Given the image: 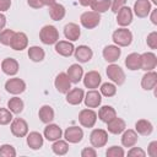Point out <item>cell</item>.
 I'll list each match as a JSON object with an SVG mask.
<instances>
[{"label": "cell", "mask_w": 157, "mask_h": 157, "mask_svg": "<svg viewBox=\"0 0 157 157\" xmlns=\"http://www.w3.org/2000/svg\"><path fill=\"white\" fill-rule=\"evenodd\" d=\"M39 39L43 44H47V45L55 44L59 40V32L54 26L47 25L42 27V29L39 31Z\"/></svg>", "instance_id": "obj_1"}, {"label": "cell", "mask_w": 157, "mask_h": 157, "mask_svg": "<svg viewBox=\"0 0 157 157\" xmlns=\"http://www.w3.org/2000/svg\"><path fill=\"white\" fill-rule=\"evenodd\" d=\"M112 39L118 47H128L132 42V33L128 28L121 27L113 32Z\"/></svg>", "instance_id": "obj_2"}, {"label": "cell", "mask_w": 157, "mask_h": 157, "mask_svg": "<svg viewBox=\"0 0 157 157\" xmlns=\"http://www.w3.org/2000/svg\"><path fill=\"white\" fill-rule=\"evenodd\" d=\"M105 72H107L108 78H110L112 82H114L115 85L120 86V85H123L125 82V72L119 65L112 63L110 65L107 66Z\"/></svg>", "instance_id": "obj_3"}, {"label": "cell", "mask_w": 157, "mask_h": 157, "mask_svg": "<svg viewBox=\"0 0 157 157\" xmlns=\"http://www.w3.org/2000/svg\"><path fill=\"white\" fill-rule=\"evenodd\" d=\"M80 22L81 25L87 28V29H92L94 27H97L101 22V16L98 12L94 11H86L80 16Z\"/></svg>", "instance_id": "obj_4"}, {"label": "cell", "mask_w": 157, "mask_h": 157, "mask_svg": "<svg viewBox=\"0 0 157 157\" xmlns=\"http://www.w3.org/2000/svg\"><path fill=\"white\" fill-rule=\"evenodd\" d=\"M10 129H11L12 135L16 136V137H25L28 134V124L22 118H15V119H12L11 125H10Z\"/></svg>", "instance_id": "obj_5"}, {"label": "cell", "mask_w": 157, "mask_h": 157, "mask_svg": "<svg viewBox=\"0 0 157 157\" xmlns=\"http://www.w3.org/2000/svg\"><path fill=\"white\" fill-rule=\"evenodd\" d=\"M108 141V132L104 129H94L90 135V142L94 148L105 146Z\"/></svg>", "instance_id": "obj_6"}, {"label": "cell", "mask_w": 157, "mask_h": 157, "mask_svg": "<svg viewBox=\"0 0 157 157\" xmlns=\"http://www.w3.org/2000/svg\"><path fill=\"white\" fill-rule=\"evenodd\" d=\"M5 90L11 94H21L26 90V82L18 77L9 78L5 82Z\"/></svg>", "instance_id": "obj_7"}, {"label": "cell", "mask_w": 157, "mask_h": 157, "mask_svg": "<svg viewBox=\"0 0 157 157\" xmlns=\"http://www.w3.org/2000/svg\"><path fill=\"white\" fill-rule=\"evenodd\" d=\"M157 65V56L152 52L140 54V69L145 71H152Z\"/></svg>", "instance_id": "obj_8"}, {"label": "cell", "mask_w": 157, "mask_h": 157, "mask_svg": "<svg viewBox=\"0 0 157 157\" xmlns=\"http://www.w3.org/2000/svg\"><path fill=\"white\" fill-rule=\"evenodd\" d=\"M78 121L83 128H93L97 121V113L92 109H82L78 113Z\"/></svg>", "instance_id": "obj_9"}, {"label": "cell", "mask_w": 157, "mask_h": 157, "mask_svg": "<svg viewBox=\"0 0 157 157\" xmlns=\"http://www.w3.org/2000/svg\"><path fill=\"white\" fill-rule=\"evenodd\" d=\"M54 86L56 88V91L59 93H67L71 88V81L69 78V76L65 72H60L56 75L55 81H54Z\"/></svg>", "instance_id": "obj_10"}, {"label": "cell", "mask_w": 157, "mask_h": 157, "mask_svg": "<svg viewBox=\"0 0 157 157\" xmlns=\"http://www.w3.org/2000/svg\"><path fill=\"white\" fill-rule=\"evenodd\" d=\"M132 22V11L129 6H123L117 12V23L121 27H126Z\"/></svg>", "instance_id": "obj_11"}, {"label": "cell", "mask_w": 157, "mask_h": 157, "mask_svg": "<svg viewBox=\"0 0 157 157\" xmlns=\"http://www.w3.org/2000/svg\"><path fill=\"white\" fill-rule=\"evenodd\" d=\"M64 137L70 144H77L83 137V130L78 126H69L64 131Z\"/></svg>", "instance_id": "obj_12"}, {"label": "cell", "mask_w": 157, "mask_h": 157, "mask_svg": "<svg viewBox=\"0 0 157 157\" xmlns=\"http://www.w3.org/2000/svg\"><path fill=\"white\" fill-rule=\"evenodd\" d=\"M28 45V37L26 33L23 32H15L13 37H12V40L10 43V47L13 49V50H23L26 49Z\"/></svg>", "instance_id": "obj_13"}, {"label": "cell", "mask_w": 157, "mask_h": 157, "mask_svg": "<svg viewBox=\"0 0 157 157\" xmlns=\"http://www.w3.org/2000/svg\"><path fill=\"white\" fill-rule=\"evenodd\" d=\"M83 102L87 108H97L101 105L102 94H101V92H98L96 90H91L83 96Z\"/></svg>", "instance_id": "obj_14"}, {"label": "cell", "mask_w": 157, "mask_h": 157, "mask_svg": "<svg viewBox=\"0 0 157 157\" xmlns=\"http://www.w3.org/2000/svg\"><path fill=\"white\" fill-rule=\"evenodd\" d=\"M134 12L137 17L144 18L147 17L151 12V2L150 0H136L134 4Z\"/></svg>", "instance_id": "obj_15"}, {"label": "cell", "mask_w": 157, "mask_h": 157, "mask_svg": "<svg viewBox=\"0 0 157 157\" xmlns=\"http://www.w3.org/2000/svg\"><path fill=\"white\" fill-rule=\"evenodd\" d=\"M102 82V77L99 75L98 71H88L85 77H83V85L85 87L87 88H91V90H94V88H98V86L101 85Z\"/></svg>", "instance_id": "obj_16"}, {"label": "cell", "mask_w": 157, "mask_h": 157, "mask_svg": "<svg viewBox=\"0 0 157 157\" xmlns=\"http://www.w3.org/2000/svg\"><path fill=\"white\" fill-rule=\"evenodd\" d=\"M74 54H75V58L78 63H87L93 56L92 49L87 45H78L77 48H75Z\"/></svg>", "instance_id": "obj_17"}, {"label": "cell", "mask_w": 157, "mask_h": 157, "mask_svg": "<svg viewBox=\"0 0 157 157\" xmlns=\"http://www.w3.org/2000/svg\"><path fill=\"white\" fill-rule=\"evenodd\" d=\"M18 69H20V65H18L17 60L13 58H6L1 61V70L4 74H6L9 76L16 75L18 72Z\"/></svg>", "instance_id": "obj_18"}, {"label": "cell", "mask_w": 157, "mask_h": 157, "mask_svg": "<svg viewBox=\"0 0 157 157\" xmlns=\"http://www.w3.org/2000/svg\"><path fill=\"white\" fill-rule=\"evenodd\" d=\"M126 128V124L125 121L121 119V118H118V117H114L112 120H109L107 123V129L110 134H114V135H119L121 134Z\"/></svg>", "instance_id": "obj_19"}, {"label": "cell", "mask_w": 157, "mask_h": 157, "mask_svg": "<svg viewBox=\"0 0 157 157\" xmlns=\"http://www.w3.org/2000/svg\"><path fill=\"white\" fill-rule=\"evenodd\" d=\"M63 135V131L60 129L59 125L56 124H48L45 128H44V137L48 140V141H56L61 137Z\"/></svg>", "instance_id": "obj_20"}, {"label": "cell", "mask_w": 157, "mask_h": 157, "mask_svg": "<svg viewBox=\"0 0 157 157\" xmlns=\"http://www.w3.org/2000/svg\"><path fill=\"white\" fill-rule=\"evenodd\" d=\"M75 47L69 40H58L55 43V52L61 56H70L74 54Z\"/></svg>", "instance_id": "obj_21"}, {"label": "cell", "mask_w": 157, "mask_h": 157, "mask_svg": "<svg viewBox=\"0 0 157 157\" xmlns=\"http://www.w3.org/2000/svg\"><path fill=\"white\" fill-rule=\"evenodd\" d=\"M102 54H103L104 60H107L108 63H114L119 59L121 54V49L118 45H107L104 47Z\"/></svg>", "instance_id": "obj_22"}, {"label": "cell", "mask_w": 157, "mask_h": 157, "mask_svg": "<svg viewBox=\"0 0 157 157\" xmlns=\"http://www.w3.org/2000/svg\"><path fill=\"white\" fill-rule=\"evenodd\" d=\"M157 85V74L152 71H146V74L141 78V87L145 91H151Z\"/></svg>", "instance_id": "obj_23"}, {"label": "cell", "mask_w": 157, "mask_h": 157, "mask_svg": "<svg viewBox=\"0 0 157 157\" xmlns=\"http://www.w3.org/2000/svg\"><path fill=\"white\" fill-rule=\"evenodd\" d=\"M83 96H85V92L82 88H78V87L72 88L66 93V102L71 105H77L83 101Z\"/></svg>", "instance_id": "obj_24"}, {"label": "cell", "mask_w": 157, "mask_h": 157, "mask_svg": "<svg viewBox=\"0 0 157 157\" xmlns=\"http://www.w3.org/2000/svg\"><path fill=\"white\" fill-rule=\"evenodd\" d=\"M64 36L66 39H69L70 42H75L80 38L81 36V29L78 27V25L76 23H67L65 27H64Z\"/></svg>", "instance_id": "obj_25"}, {"label": "cell", "mask_w": 157, "mask_h": 157, "mask_svg": "<svg viewBox=\"0 0 157 157\" xmlns=\"http://www.w3.org/2000/svg\"><path fill=\"white\" fill-rule=\"evenodd\" d=\"M137 139H139V136L135 130H132V129L124 130L123 135H121V145L124 147H132L136 145Z\"/></svg>", "instance_id": "obj_26"}, {"label": "cell", "mask_w": 157, "mask_h": 157, "mask_svg": "<svg viewBox=\"0 0 157 157\" xmlns=\"http://www.w3.org/2000/svg\"><path fill=\"white\" fill-rule=\"evenodd\" d=\"M43 136L38 131H32L27 134V145L32 150H39L43 146Z\"/></svg>", "instance_id": "obj_27"}, {"label": "cell", "mask_w": 157, "mask_h": 157, "mask_svg": "<svg viewBox=\"0 0 157 157\" xmlns=\"http://www.w3.org/2000/svg\"><path fill=\"white\" fill-rule=\"evenodd\" d=\"M66 75L69 76L71 83H78L83 76V69L78 65V64H72L70 65V67L67 69Z\"/></svg>", "instance_id": "obj_28"}, {"label": "cell", "mask_w": 157, "mask_h": 157, "mask_svg": "<svg viewBox=\"0 0 157 157\" xmlns=\"http://www.w3.org/2000/svg\"><path fill=\"white\" fill-rule=\"evenodd\" d=\"M38 117H39V119H40L42 123H44V124H49V123H52V121L54 120V117H55V114H54V109H53L50 105H48V104L42 105V107L39 108Z\"/></svg>", "instance_id": "obj_29"}, {"label": "cell", "mask_w": 157, "mask_h": 157, "mask_svg": "<svg viewBox=\"0 0 157 157\" xmlns=\"http://www.w3.org/2000/svg\"><path fill=\"white\" fill-rule=\"evenodd\" d=\"M65 13H66V10L61 4L55 2L49 6V16L54 21H61L65 17Z\"/></svg>", "instance_id": "obj_30"}, {"label": "cell", "mask_w": 157, "mask_h": 157, "mask_svg": "<svg viewBox=\"0 0 157 157\" xmlns=\"http://www.w3.org/2000/svg\"><path fill=\"white\" fill-rule=\"evenodd\" d=\"M135 131L142 136H147L153 131V125L146 119H140L135 124Z\"/></svg>", "instance_id": "obj_31"}, {"label": "cell", "mask_w": 157, "mask_h": 157, "mask_svg": "<svg viewBox=\"0 0 157 157\" xmlns=\"http://www.w3.org/2000/svg\"><path fill=\"white\" fill-rule=\"evenodd\" d=\"M114 117H117V112L112 105H103L98 110V118L103 123H108Z\"/></svg>", "instance_id": "obj_32"}, {"label": "cell", "mask_w": 157, "mask_h": 157, "mask_svg": "<svg viewBox=\"0 0 157 157\" xmlns=\"http://www.w3.org/2000/svg\"><path fill=\"white\" fill-rule=\"evenodd\" d=\"M7 108L11 110L12 114H20L25 108V103L20 97H12L7 102Z\"/></svg>", "instance_id": "obj_33"}, {"label": "cell", "mask_w": 157, "mask_h": 157, "mask_svg": "<svg viewBox=\"0 0 157 157\" xmlns=\"http://www.w3.org/2000/svg\"><path fill=\"white\" fill-rule=\"evenodd\" d=\"M125 66L131 70V71H135V70H139L140 69V54L139 53H131L126 56L125 59Z\"/></svg>", "instance_id": "obj_34"}, {"label": "cell", "mask_w": 157, "mask_h": 157, "mask_svg": "<svg viewBox=\"0 0 157 157\" xmlns=\"http://www.w3.org/2000/svg\"><path fill=\"white\" fill-rule=\"evenodd\" d=\"M44 56H45V53H44V50L40 47H38V45L29 47V49H28V58L32 61L39 63V61H42L44 59Z\"/></svg>", "instance_id": "obj_35"}, {"label": "cell", "mask_w": 157, "mask_h": 157, "mask_svg": "<svg viewBox=\"0 0 157 157\" xmlns=\"http://www.w3.org/2000/svg\"><path fill=\"white\" fill-rule=\"evenodd\" d=\"M52 150H53V152L55 155L64 156L69 151V144H67V141H64V140H60L59 139V140L54 141V144L52 145Z\"/></svg>", "instance_id": "obj_36"}, {"label": "cell", "mask_w": 157, "mask_h": 157, "mask_svg": "<svg viewBox=\"0 0 157 157\" xmlns=\"http://www.w3.org/2000/svg\"><path fill=\"white\" fill-rule=\"evenodd\" d=\"M110 5H112V0H96L91 6V9L94 12L103 13L110 9Z\"/></svg>", "instance_id": "obj_37"}, {"label": "cell", "mask_w": 157, "mask_h": 157, "mask_svg": "<svg viewBox=\"0 0 157 157\" xmlns=\"http://www.w3.org/2000/svg\"><path fill=\"white\" fill-rule=\"evenodd\" d=\"M115 93H117V87L114 83L105 82L101 86V94H103L104 97H113Z\"/></svg>", "instance_id": "obj_38"}, {"label": "cell", "mask_w": 157, "mask_h": 157, "mask_svg": "<svg viewBox=\"0 0 157 157\" xmlns=\"http://www.w3.org/2000/svg\"><path fill=\"white\" fill-rule=\"evenodd\" d=\"M15 34V31L12 29H2L0 31V43L2 45H10L11 40H12V37Z\"/></svg>", "instance_id": "obj_39"}, {"label": "cell", "mask_w": 157, "mask_h": 157, "mask_svg": "<svg viewBox=\"0 0 157 157\" xmlns=\"http://www.w3.org/2000/svg\"><path fill=\"white\" fill-rule=\"evenodd\" d=\"M12 113L10 109L0 108V125H7L12 121Z\"/></svg>", "instance_id": "obj_40"}, {"label": "cell", "mask_w": 157, "mask_h": 157, "mask_svg": "<svg viewBox=\"0 0 157 157\" xmlns=\"http://www.w3.org/2000/svg\"><path fill=\"white\" fill-rule=\"evenodd\" d=\"M0 156L2 157H15L16 156V150L13 146L9 144H4L0 146Z\"/></svg>", "instance_id": "obj_41"}, {"label": "cell", "mask_w": 157, "mask_h": 157, "mask_svg": "<svg viewBox=\"0 0 157 157\" xmlns=\"http://www.w3.org/2000/svg\"><path fill=\"white\" fill-rule=\"evenodd\" d=\"M107 157H124L125 152L123 150V147H119V146H110L107 152H105Z\"/></svg>", "instance_id": "obj_42"}, {"label": "cell", "mask_w": 157, "mask_h": 157, "mask_svg": "<svg viewBox=\"0 0 157 157\" xmlns=\"http://www.w3.org/2000/svg\"><path fill=\"white\" fill-rule=\"evenodd\" d=\"M146 43L147 45L151 48V49H157V32H151L148 36H147V39H146Z\"/></svg>", "instance_id": "obj_43"}, {"label": "cell", "mask_w": 157, "mask_h": 157, "mask_svg": "<svg viewBox=\"0 0 157 157\" xmlns=\"http://www.w3.org/2000/svg\"><path fill=\"white\" fill-rule=\"evenodd\" d=\"M128 156H130V157H145L146 156V152L142 148H140V147H134L132 146L128 151Z\"/></svg>", "instance_id": "obj_44"}, {"label": "cell", "mask_w": 157, "mask_h": 157, "mask_svg": "<svg viewBox=\"0 0 157 157\" xmlns=\"http://www.w3.org/2000/svg\"><path fill=\"white\" fill-rule=\"evenodd\" d=\"M125 4H126V0H112V5H110L112 11L117 13L120 7L125 6Z\"/></svg>", "instance_id": "obj_45"}, {"label": "cell", "mask_w": 157, "mask_h": 157, "mask_svg": "<svg viewBox=\"0 0 157 157\" xmlns=\"http://www.w3.org/2000/svg\"><path fill=\"white\" fill-rule=\"evenodd\" d=\"M81 156L82 157H96L97 156V152H96L94 147H85L81 151Z\"/></svg>", "instance_id": "obj_46"}, {"label": "cell", "mask_w": 157, "mask_h": 157, "mask_svg": "<svg viewBox=\"0 0 157 157\" xmlns=\"http://www.w3.org/2000/svg\"><path fill=\"white\" fill-rule=\"evenodd\" d=\"M147 153H148L150 157H156L157 156V141L150 142V145L147 147Z\"/></svg>", "instance_id": "obj_47"}, {"label": "cell", "mask_w": 157, "mask_h": 157, "mask_svg": "<svg viewBox=\"0 0 157 157\" xmlns=\"http://www.w3.org/2000/svg\"><path fill=\"white\" fill-rule=\"evenodd\" d=\"M27 4H28L32 9H40V7L44 6L43 2H42V0H27Z\"/></svg>", "instance_id": "obj_48"}, {"label": "cell", "mask_w": 157, "mask_h": 157, "mask_svg": "<svg viewBox=\"0 0 157 157\" xmlns=\"http://www.w3.org/2000/svg\"><path fill=\"white\" fill-rule=\"evenodd\" d=\"M11 6V0H0V12L7 11Z\"/></svg>", "instance_id": "obj_49"}, {"label": "cell", "mask_w": 157, "mask_h": 157, "mask_svg": "<svg viewBox=\"0 0 157 157\" xmlns=\"http://www.w3.org/2000/svg\"><path fill=\"white\" fill-rule=\"evenodd\" d=\"M96 0H78V2H80V5L81 6H85V7H87V6H92L93 5V2H94Z\"/></svg>", "instance_id": "obj_50"}, {"label": "cell", "mask_w": 157, "mask_h": 157, "mask_svg": "<svg viewBox=\"0 0 157 157\" xmlns=\"http://www.w3.org/2000/svg\"><path fill=\"white\" fill-rule=\"evenodd\" d=\"M5 26H6V17L4 13L0 12V31H2L5 28Z\"/></svg>", "instance_id": "obj_51"}, {"label": "cell", "mask_w": 157, "mask_h": 157, "mask_svg": "<svg viewBox=\"0 0 157 157\" xmlns=\"http://www.w3.org/2000/svg\"><path fill=\"white\" fill-rule=\"evenodd\" d=\"M151 22L153 25H157V10H152L151 11Z\"/></svg>", "instance_id": "obj_52"}, {"label": "cell", "mask_w": 157, "mask_h": 157, "mask_svg": "<svg viewBox=\"0 0 157 157\" xmlns=\"http://www.w3.org/2000/svg\"><path fill=\"white\" fill-rule=\"evenodd\" d=\"M42 2H43V5H44V6H50V5L55 4V2H56V0H42Z\"/></svg>", "instance_id": "obj_53"}, {"label": "cell", "mask_w": 157, "mask_h": 157, "mask_svg": "<svg viewBox=\"0 0 157 157\" xmlns=\"http://www.w3.org/2000/svg\"><path fill=\"white\" fill-rule=\"evenodd\" d=\"M152 2H153V4H156V5H157V0H152Z\"/></svg>", "instance_id": "obj_54"}]
</instances>
